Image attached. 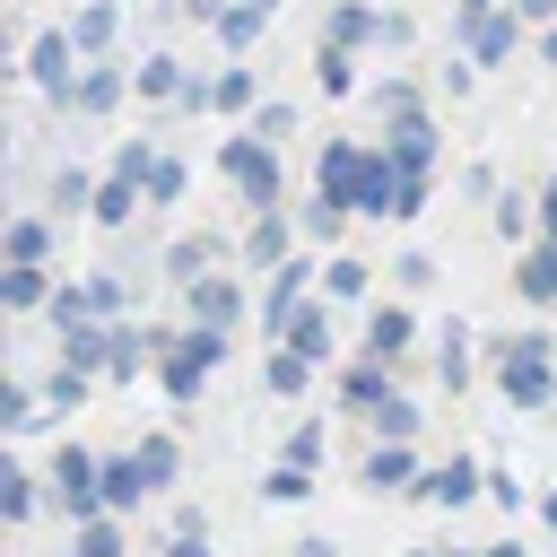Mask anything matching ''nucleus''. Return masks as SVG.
I'll list each match as a JSON object with an SVG mask.
<instances>
[{
  "instance_id": "nucleus-12",
  "label": "nucleus",
  "mask_w": 557,
  "mask_h": 557,
  "mask_svg": "<svg viewBox=\"0 0 557 557\" xmlns=\"http://www.w3.org/2000/svg\"><path fill=\"white\" fill-rule=\"evenodd\" d=\"M70 35H35V52H26V70H35V87L52 96V104H78V78H70Z\"/></svg>"
},
{
  "instance_id": "nucleus-24",
  "label": "nucleus",
  "mask_w": 557,
  "mask_h": 557,
  "mask_svg": "<svg viewBox=\"0 0 557 557\" xmlns=\"http://www.w3.org/2000/svg\"><path fill=\"white\" fill-rule=\"evenodd\" d=\"M366 287H374V270H366L357 252H331V261H322V296H331V305H366Z\"/></svg>"
},
{
  "instance_id": "nucleus-11",
  "label": "nucleus",
  "mask_w": 557,
  "mask_h": 557,
  "mask_svg": "<svg viewBox=\"0 0 557 557\" xmlns=\"http://www.w3.org/2000/svg\"><path fill=\"white\" fill-rule=\"evenodd\" d=\"M418 496H426V505H444V513H461L470 496H487V470H479L470 453H453V461H435V470L418 479Z\"/></svg>"
},
{
  "instance_id": "nucleus-23",
  "label": "nucleus",
  "mask_w": 557,
  "mask_h": 557,
  "mask_svg": "<svg viewBox=\"0 0 557 557\" xmlns=\"http://www.w3.org/2000/svg\"><path fill=\"white\" fill-rule=\"evenodd\" d=\"M435 383L444 392H470V322H444L435 331Z\"/></svg>"
},
{
  "instance_id": "nucleus-45",
  "label": "nucleus",
  "mask_w": 557,
  "mask_h": 557,
  "mask_svg": "<svg viewBox=\"0 0 557 557\" xmlns=\"http://www.w3.org/2000/svg\"><path fill=\"white\" fill-rule=\"evenodd\" d=\"M252 139H270V148H278V139H287V104H261V113H252Z\"/></svg>"
},
{
  "instance_id": "nucleus-2",
  "label": "nucleus",
  "mask_w": 557,
  "mask_h": 557,
  "mask_svg": "<svg viewBox=\"0 0 557 557\" xmlns=\"http://www.w3.org/2000/svg\"><path fill=\"white\" fill-rule=\"evenodd\" d=\"M218 366H226V331L218 322H183L165 339V357H157V383H165V400H200Z\"/></svg>"
},
{
  "instance_id": "nucleus-31",
  "label": "nucleus",
  "mask_w": 557,
  "mask_h": 557,
  "mask_svg": "<svg viewBox=\"0 0 557 557\" xmlns=\"http://www.w3.org/2000/svg\"><path fill=\"white\" fill-rule=\"evenodd\" d=\"M87 383H96V374H87V366H70V357H61V366H52V374H44V409H78V400H87Z\"/></svg>"
},
{
  "instance_id": "nucleus-19",
  "label": "nucleus",
  "mask_w": 557,
  "mask_h": 557,
  "mask_svg": "<svg viewBox=\"0 0 557 557\" xmlns=\"http://www.w3.org/2000/svg\"><path fill=\"white\" fill-rule=\"evenodd\" d=\"M139 505H148L139 453H104V513H139Z\"/></svg>"
},
{
  "instance_id": "nucleus-52",
  "label": "nucleus",
  "mask_w": 557,
  "mask_h": 557,
  "mask_svg": "<svg viewBox=\"0 0 557 557\" xmlns=\"http://www.w3.org/2000/svg\"><path fill=\"white\" fill-rule=\"evenodd\" d=\"M540 522H548V531H557V487H548V496H540Z\"/></svg>"
},
{
  "instance_id": "nucleus-41",
  "label": "nucleus",
  "mask_w": 557,
  "mask_h": 557,
  "mask_svg": "<svg viewBox=\"0 0 557 557\" xmlns=\"http://www.w3.org/2000/svg\"><path fill=\"white\" fill-rule=\"evenodd\" d=\"M339 218H348V209H339V200H322V191H313V209H296V226H305L313 244H331V235H339Z\"/></svg>"
},
{
  "instance_id": "nucleus-22",
  "label": "nucleus",
  "mask_w": 557,
  "mask_h": 557,
  "mask_svg": "<svg viewBox=\"0 0 557 557\" xmlns=\"http://www.w3.org/2000/svg\"><path fill=\"white\" fill-rule=\"evenodd\" d=\"M513 287H522V305H557V235H540V244L522 252Z\"/></svg>"
},
{
  "instance_id": "nucleus-49",
  "label": "nucleus",
  "mask_w": 557,
  "mask_h": 557,
  "mask_svg": "<svg viewBox=\"0 0 557 557\" xmlns=\"http://www.w3.org/2000/svg\"><path fill=\"white\" fill-rule=\"evenodd\" d=\"M540 235H557V174H548V191H540Z\"/></svg>"
},
{
  "instance_id": "nucleus-21",
  "label": "nucleus",
  "mask_w": 557,
  "mask_h": 557,
  "mask_svg": "<svg viewBox=\"0 0 557 557\" xmlns=\"http://www.w3.org/2000/svg\"><path fill=\"white\" fill-rule=\"evenodd\" d=\"M61 557H131V531H122V513L70 522V548H61Z\"/></svg>"
},
{
  "instance_id": "nucleus-16",
  "label": "nucleus",
  "mask_w": 557,
  "mask_h": 557,
  "mask_svg": "<svg viewBox=\"0 0 557 557\" xmlns=\"http://www.w3.org/2000/svg\"><path fill=\"white\" fill-rule=\"evenodd\" d=\"M0 305H9V313L52 305V270H44V261H9V270H0Z\"/></svg>"
},
{
  "instance_id": "nucleus-50",
  "label": "nucleus",
  "mask_w": 557,
  "mask_h": 557,
  "mask_svg": "<svg viewBox=\"0 0 557 557\" xmlns=\"http://www.w3.org/2000/svg\"><path fill=\"white\" fill-rule=\"evenodd\" d=\"M522 17H540V26H557V0H513Z\"/></svg>"
},
{
  "instance_id": "nucleus-43",
  "label": "nucleus",
  "mask_w": 557,
  "mask_h": 557,
  "mask_svg": "<svg viewBox=\"0 0 557 557\" xmlns=\"http://www.w3.org/2000/svg\"><path fill=\"white\" fill-rule=\"evenodd\" d=\"M531 218H540V200H496V226L505 235H531Z\"/></svg>"
},
{
  "instance_id": "nucleus-47",
  "label": "nucleus",
  "mask_w": 557,
  "mask_h": 557,
  "mask_svg": "<svg viewBox=\"0 0 557 557\" xmlns=\"http://www.w3.org/2000/svg\"><path fill=\"white\" fill-rule=\"evenodd\" d=\"M392 278H400V287H426V278H435V261H426V252H400V261H392Z\"/></svg>"
},
{
  "instance_id": "nucleus-17",
  "label": "nucleus",
  "mask_w": 557,
  "mask_h": 557,
  "mask_svg": "<svg viewBox=\"0 0 557 557\" xmlns=\"http://www.w3.org/2000/svg\"><path fill=\"white\" fill-rule=\"evenodd\" d=\"M331 331H339V322H331V296H322V305H296V322H287L278 339H287L296 357H313V366H322V357H331Z\"/></svg>"
},
{
  "instance_id": "nucleus-55",
  "label": "nucleus",
  "mask_w": 557,
  "mask_h": 557,
  "mask_svg": "<svg viewBox=\"0 0 557 557\" xmlns=\"http://www.w3.org/2000/svg\"><path fill=\"white\" fill-rule=\"evenodd\" d=\"M461 9H496V0H461Z\"/></svg>"
},
{
  "instance_id": "nucleus-4",
  "label": "nucleus",
  "mask_w": 557,
  "mask_h": 557,
  "mask_svg": "<svg viewBox=\"0 0 557 557\" xmlns=\"http://www.w3.org/2000/svg\"><path fill=\"white\" fill-rule=\"evenodd\" d=\"M52 505H61L70 522H96V513H104V461H96L87 444H61V453H52Z\"/></svg>"
},
{
  "instance_id": "nucleus-25",
  "label": "nucleus",
  "mask_w": 557,
  "mask_h": 557,
  "mask_svg": "<svg viewBox=\"0 0 557 557\" xmlns=\"http://www.w3.org/2000/svg\"><path fill=\"white\" fill-rule=\"evenodd\" d=\"M261 383H270V392H278V400H296V392H305V383H313V357H296V348H287V339H270V357H261Z\"/></svg>"
},
{
  "instance_id": "nucleus-3",
  "label": "nucleus",
  "mask_w": 557,
  "mask_h": 557,
  "mask_svg": "<svg viewBox=\"0 0 557 557\" xmlns=\"http://www.w3.org/2000/svg\"><path fill=\"white\" fill-rule=\"evenodd\" d=\"M392 165H400V209L392 218H418L426 209V183H435V122L426 113H409V122H392Z\"/></svg>"
},
{
  "instance_id": "nucleus-6",
  "label": "nucleus",
  "mask_w": 557,
  "mask_h": 557,
  "mask_svg": "<svg viewBox=\"0 0 557 557\" xmlns=\"http://www.w3.org/2000/svg\"><path fill=\"white\" fill-rule=\"evenodd\" d=\"M305 287H322V270L305 261V252H287L278 270H270V287H261V331L278 339L287 322H296V305H305Z\"/></svg>"
},
{
  "instance_id": "nucleus-18",
  "label": "nucleus",
  "mask_w": 557,
  "mask_h": 557,
  "mask_svg": "<svg viewBox=\"0 0 557 557\" xmlns=\"http://www.w3.org/2000/svg\"><path fill=\"white\" fill-rule=\"evenodd\" d=\"M131 453H139V479H148V496H165V487L183 479V444H174L165 426H157V435H139Z\"/></svg>"
},
{
  "instance_id": "nucleus-54",
  "label": "nucleus",
  "mask_w": 557,
  "mask_h": 557,
  "mask_svg": "<svg viewBox=\"0 0 557 557\" xmlns=\"http://www.w3.org/2000/svg\"><path fill=\"white\" fill-rule=\"evenodd\" d=\"M409 557H461V548H409Z\"/></svg>"
},
{
  "instance_id": "nucleus-37",
  "label": "nucleus",
  "mask_w": 557,
  "mask_h": 557,
  "mask_svg": "<svg viewBox=\"0 0 557 557\" xmlns=\"http://www.w3.org/2000/svg\"><path fill=\"white\" fill-rule=\"evenodd\" d=\"M209 261H218V244H209V235H183V244H174V252H165V270H174V278H183V287H191V278H200V270H209Z\"/></svg>"
},
{
  "instance_id": "nucleus-7",
  "label": "nucleus",
  "mask_w": 557,
  "mask_h": 557,
  "mask_svg": "<svg viewBox=\"0 0 557 557\" xmlns=\"http://www.w3.org/2000/svg\"><path fill=\"white\" fill-rule=\"evenodd\" d=\"M366 357H383V366L400 374V366L418 357V313H409V305H374V313H366Z\"/></svg>"
},
{
  "instance_id": "nucleus-44",
  "label": "nucleus",
  "mask_w": 557,
  "mask_h": 557,
  "mask_svg": "<svg viewBox=\"0 0 557 557\" xmlns=\"http://www.w3.org/2000/svg\"><path fill=\"white\" fill-rule=\"evenodd\" d=\"M287 461H305V470H313V461H322V426H313V418H305V426H296V435H287Z\"/></svg>"
},
{
  "instance_id": "nucleus-33",
  "label": "nucleus",
  "mask_w": 557,
  "mask_h": 557,
  "mask_svg": "<svg viewBox=\"0 0 557 557\" xmlns=\"http://www.w3.org/2000/svg\"><path fill=\"white\" fill-rule=\"evenodd\" d=\"M261 26H270V0H235V9H218V35H226V44H252Z\"/></svg>"
},
{
  "instance_id": "nucleus-40",
  "label": "nucleus",
  "mask_w": 557,
  "mask_h": 557,
  "mask_svg": "<svg viewBox=\"0 0 557 557\" xmlns=\"http://www.w3.org/2000/svg\"><path fill=\"white\" fill-rule=\"evenodd\" d=\"M0 513H9V522H26V513H35V479H26L17 461L0 470Z\"/></svg>"
},
{
  "instance_id": "nucleus-8",
  "label": "nucleus",
  "mask_w": 557,
  "mask_h": 557,
  "mask_svg": "<svg viewBox=\"0 0 557 557\" xmlns=\"http://www.w3.org/2000/svg\"><path fill=\"white\" fill-rule=\"evenodd\" d=\"M496 392L513 409H548L557 400V357H496Z\"/></svg>"
},
{
  "instance_id": "nucleus-32",
  "label": "nucleus",
  "mask_w": 557,
  "mask_h": 557,
  "mask_svg": "<svg viewBox=\"0 0 557 557\" xmlns=\"http://www.w3.org/2000/svg\"><path fill=\"white\" fill-rule=\"evenodd\" d=\"M35 409H44V383H9V392H0V426H9V435H26V426H44Z\"/></svg>"
},
{
  "instance_id": "nucleus-42",
  "label": "nucleus",
  "mask_w": 557,
  "mask_h": 557,
  "mask_svg": "<svg viewBox=\"0 0 557 557\" xmlns=\"http://www.w3.org/2000/svg\"><path fill=\"white\" fill-rule=\"evenodd\" d=\"M157 557H209V531H183V522H165V548Z\"/></svg>"
},
{
  "instance_id": "nucleus-48",
  "label": "nucleus",
  "mask_w": 557,
  "mask_h": 557,
  "mask_svg": "<svg viewBox=\"0 0 557 557\" xmlns=\"http://www.w3.org/2000/svg\"><path fill=\"white\" fill-rule=\"evenodd\" d=\"M287 557H339V548H331V540H322V531H305V540H296V548H287Z\"/></svg>"
},
{
  "instance_id": "nucleus-36",
  "label": "nucleus",
  "mask_w": 557,
  "mask_h": 557,
  "mask_svg": "<svg viewBox=\"0 0 557 557\" xmlns=\"http://www.w3.org/2000/svg\"><path fill=\"white\" fill-rule=\"evenodd\" d=\"M183 183H191V174H183V157H157V165H148V209H174V200H183Z\"/></svg>"
},
{
  "instance_id": "nucleus-20",
  "label": "nucleus",
  "mask_w": 557,
  "mask_h": 557,
  "mask_svg": "<svg viewBox=\"0 0 557 557\" xmlns=\"http://www.w3.org/2000/svg\"><path fill=\"white\" fill-rule=\"evenodd\" d=\"M374 35H392V17H383V9H366V0H339V9H331V26H322V44H348V52H357V44H374Z\"/></svg>"
},
{
  "instance_id": "nucleus-51",
  "label": "nucleus",
  "mask_w": 557,
  "mask_h": 557,
  "mask_svg": "<svg viewBox=\"0 0 557 557\" xmlns=\"http://www.w3.org/2000/svg\"><path fill=\"white\" fill-rule=\"evenodd\" d=\"M461 557H522V540H487V548H461Z\"/></svg>"
},
{
  "instance_id": "nucleus-27",
  "label": "nucleus",
  "mask_w": 557,
  "mask_h": 557,
  "mask_svg": "<svg viewBox=\"0 0 557 557\" xmlns=\"http://www.w3.org/2000/svg\"><path fill=\"white\" fill-rule=\"evenodd\" d=\"M305 496H313V470H305V461H270L261 505H305Z\"/></svg>"
},
{
  "instance_id": "nucleus-34",
  "label": "nucleus",
  "mask_w": 557,
  "mask_h": 557,
  "mask_svg": "<svg viewBox=\"0 0 557 557\" xmlns=\"http://www.w3.org/2000/svg\"><path fill=\"white\" fill-rule=\"evenodd\" d=\"M122 104V70H78V113H113Z\"/></svg>"
},
{
  "instance_id": "nucleus-46",
  "label": "nucleus",
  "mask_w": 557,
  "mask_h": 557,
  "mask_svg": "<svg viewBox=\"0 0 557 557\" xmlns=\"http://www.w3.org/2000/svg\"><path fill=\"white\" fill-rule=\"evenodd\" d=\"M52 200H61V209H78V200H96V191H87V174H78V165H61V183H52Z\"/></svg>"
},
{
  "instance_id": "nucleus-14",
  "label": "nucleus",
  "mask_w": 557,
  "mask_h": 557,
  "mask_svg": "<svg viewBox=\"0 0 557 557\" xmlns=\"http://www.w3.org/2000/svg\"><path fill=\"white\" fill-rule=\"evenodd\" d=\"M183 313L235 331V322H244V287H235V278H191V287H183Z\"/></svg>"
},
{
  "instance_id": "nucleus-28",
  "label": "nucleus",
  "mask_w": 557,
  "mask_h": 557,
  "mask_svg": "<svg viewBox=\"0 0 557 557\" xmlns=\"http://www.w3.org/2000/svg\"><path fill=\"white\" fill-rule=\"evenodd\" d=\"M139 96H191L183 61H174V52H148V61H139Z\"/></svg>"
},
{
  "instance_id": "nucleus-5",
  "label": "nucleus",
  "mask_w": 557,
  "mask_h": 557,
  "mask_svg": "<svg viewBox=\"0 0 557 557\" xmlns=\"http://www.w3.org/2000/svg\"><path fill=\"white\" fill-rule=\"evenodd\" d=\"M218 165H226V183H235L252 209H278V148H270V139H252V131H244V139H226V148H218Z\"/></svg>"
},
{
  "instance_id": "nucleus-10",
  "label": "nucleus",
  "mask_w": 557,
  "mask_h": 557,
  "mask_svg": "<svg viewBox=\"0 0 557 557\" xmlns=\"http://www.w3.org/2000/svg\"><path fill=\"white\" fill-rule=\"evenodd\" d=\"M357 479H366L374 496H418V479H426V470H418V444H392V435H383V444L366 453V470H357Z\"/></svg>"
},
{
  "instance_id": "nucleus-15",
  "label": "nucleus",
  "mask_w": 557,
  "mask_h": 557,
  "mask_svg": "<svg viewBox=\"0 0 557 557\" xmlns=\"http://www.w3.org/2000/svg\"><path fill=\"white\" fill-rule=\"evenodd\" d=\"M296 235H305L296 218H278V209H261V218H252V235H244V261H252V270H278V261L296 252Z\"/></svg>"
},
{
  "instance_id": "nucleus-26",
  "label": "nucleus",
  "mask_w": 557,
  "mask_h": 557,
  "mask_svg": "<svg viewBox=\"0 0 557 557\" xmlns=\"http://www.w3.org/2000/svg\"><path fill=\"white\" fill-rule=\"evenodd\" d=\"M113 35H122V9H113V0H87V9L70 17V44H78V52H104Z\"/></svg>"
},
{
  "instance_id": "nucleus-38",
  "label": "nucleus",
  "mask_w": 557,
  "mask_h": 557,
  "mask_svg": "<svg viewBox=\"0 0 557 557\" xmlns=\"http://www.w3.org/2000/svg\"><path fill=\"white\" fill-rule=\"evenodd\" d=\"M87 305H96V322H122V305H131L122 270H96V278H87Z\"/></svg>"
},
{
  "instance_id": "nucleus-35",
  "label": "nucleus",
  "mask_w": 557,
  "mask_h": 557,
  "mask_svg": "<svg viewBox=\"0 0 557 557\" xmlns=\"http://www.w3.org/2000/svg\"><path fill=\"white\" fill-rule=\"evenodd\" d=\"M348 78H357V70H348V44H322V52H313V87H322V96H348Z\"/></svg>"
},
{
  "instance_id": "nucleus-53",
  "label": "nucleus",
  "mask_w": 557,
  "mask_h": 557,
  "mask_svg": "<svg viewBox=\"0 0 557 557\" xmlns=\"http://www.w3.org/2000/svg\"><path fill=\"white\" fill-rule=\"evenodd\" d=\"M540 52H548V70H557V26H548V44H540Z\"/></svg>"
},
{
  "instance_id": "nucleus-30",
  "label": "nucleus",
  "mask_w": 557,
  "mask_h": 557,
  "mask_svg": "<svg viewBox=\"0 0 557 557\" xmlns=\"http://www.w3.org/2000/svg\"><path fill=\"white\" fill-rule=\"evenodd\" d=\"M0 252H9V261H44V252H52V226H44V218H9Z\"/></svg>"
},
{
  "instance_id": "nucleus-39",
  "label": "nucleus",
  "mask_w": 557,
  "mask_h": 557,
  "mask_svg": "<svg viewBox=\"0 0 557 557\" xmlns=\"http://www.w3.org/2000/svg\"><path fill=\"white\" fill-rule=\"evenodd\" d=\"M374 435H392V444H409V435H418V400H409V392H392V400L374 409Z\"/></svg>"
},
{
  "instance_id": "nucleus-1",
  "label": "nucleus",
  "mask_w": 557,
  "mask_h": 557,
  "mask_svg": "<svg viewBox=\"0 0 557 557\" xmlns=\"http://www.w3.org/2000/svg\"><path fill=\"white\" fill-rule=\"evenodd\" d=\"M322 200H339L348 218H392V209H400V165H392V148H348V139H331V148H322Z\"/></svg>"
},
{
  "instance_id": "nucleus-29",
  "label": "nucleus",
  "mask_w": 557,
  "mask_h": 557,
  "mask_svg": "<svg viewBox=\"0 0 557 557\" xmlns=\"http://www.w3.org/2000/svg\"><path fill=\"white\" fill-rule=\"evenodd\" d=\"M252 96H261V87H252V70H218V78H209V104H218V113H261Z\"/></svg>"
},
{
  "instance_id": "nucleus-13",
  "label": "nucleus",
  "mask_w": 557,
  "mask_h": 557,
  "mask_svg": "<svg viewBox=\"0 0 557 557\" xmlns=\"http://www.w3.org/2000/svg\"><path fill=\"white\" fill-rule=\"evenodd\" d=\"M392 392H400V383H392V366H383V357H366V348H357V366H348V374H339V409H357V418H374V409H383V400H392Z\"/></svg>"
},
{
  "instance_id": "nucleus-9",
  "label": "nucleus",
  "mask_w": 557,
  "mask_h": 557,
  "mask_svg": "<svg viewBox=\"0 0 557 557\" xmlns=\"http://www.w3.org/2000/svg\"><path fill=\"white\" fill-rule=\"evenodd\" d=\"M513 17H522V9H461V52H470L479 70H496V61L513 52Z\"/></svg>"
}]
</instances>
